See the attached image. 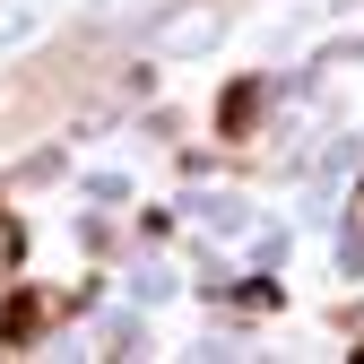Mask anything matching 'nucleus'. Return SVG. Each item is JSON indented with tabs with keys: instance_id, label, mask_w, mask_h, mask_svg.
<instances>
[{
	"instance_id": "obj_1",
	"label": "nucleus",
	"mask_w": 364,
	"mask_h": 364,
	"mask_svg": "<svg viewBox=\"0 0 364 364\" xmlns=\"http://www.w3.org/2000/svg\"><path fill=\"white\" fill-rule=\"evenodd\" d=\"M61 312H70V295H61V287H18L9 304H0V347H35L43 330L61 321Z\"/></svg>"
},
{
	"instance_id": "obj_2",
	"label": "nucleus",
	"mask_w": 364,
	"mask_h": 364,
	"mask_svg": "<svg viewBox=\"0 0 364 364\" xmlns=\"http://www.w3.org/2000/svg\"><path fill=\"white\" fill-rule=\"evenodd\" d=\"M252 113H260V78H243L235 96H225V139H243V130H252Z\"/></svg>"
},
{
	"instance_id": "obj_3",
	"label": "nucleus",
	"mask_w": 364,
	"mask_h": 364,
	"mask_svg": "<svg viewBox=\"0 0 364 364\" xmlns=\"http://www.w3.org/2000/svg\"><path fill=\"white\" fill-rule=\"evenodd\" d=\"M355 355H364V347H355Z\"/></svg>"
}]
</instances>
